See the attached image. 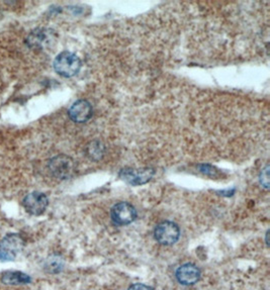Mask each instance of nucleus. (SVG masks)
<instances>
[{
  "instance_id": "obj_1",
  "label": "nucleus",
  "mask_w": 270,
  "mask_h": 290,
  "mask_svg": "<svg viewBox=\"0 0 270 290\" xmlns=\"http://www.w3.org/2000/svg\"><path fill=\"white\" fill-rule=\"evenodd\" d=\"M82 66L80 58L74 53L65 51L60 53L53 63L54 70L61 76L71 78L78 74Z\"/></svg>"
},
{
  "instance_id": "obj_2",
  "label": "nucleus",
  "mask_w": 270,
  "mask_h": 290,
  "mask_svg": "<svg viewBox=\"0 0 270 290\" xmlns=\"http://www.w3.org/2000/svg\"><path fill=\"white\" fill-rule=\"evenodd\" d=\"M154 175L155 170L152 168H124L118 173V176L122 181L133 186H139L148 183Z\"/></svg>"
},
{
  "instance_id": "obj_3",
  "label": "nucleus",
  "mask_w": 270,
  "mask_h": 290,
  "mask_svg": "<svg viewBox=\"0 0 270 290\" xmlns=\"http://www.w3.org/2000/svg\"><path fill=\"white\" fill-rule=\"evenodd\" d=\"M75 168L74 160L67 155H58L49 161V170L59 179L70 178Z\"/></svg>"
},
{
  "instance_id": "obj_4",
  "label": "nucleus",
  "mask_w": 270,
  "mask_h": 290,
  "mask_svg": "<svg viewBox=\"0 0 270 290\" xmlns=\"http://www.w3.org/2000/svg\"><path fill=\"white\" fill-rule=\"evenodd\" d=\"M110 218L115 225L127 226L137 219V210L131 203L121 201L112 206Z\"/></svg>"
},
{
  "instance_id": "obj_5",
  "label": "nucleus",
  "mask_w": 270,
  "mask_h": 290,
  "mask_svg": "<svg viewBox=\"0 0 270 290\" xmlns=\"http://www.w3.org/2000/svg\"><path fill=\"white\" fill-rule=\"evenodd\" d=\"M22 239L17 234H9L0 241V261L13 260L21 251Z\"/></svg>"
},
{
  "instance_id": "obj_6",
  "label": "nucleus",
  "mask_w": 270,
  "mask_h": 290,
  "mask_svg": "<svg viewBox=\"0 0 270 290\" xmlns=\"http://www.w3.org/2000/svg\"><path fill=\"white\" fill-rule=\"evenodd\" d=\"M180 237L179 227L172 222H163L154 231V238L164 246H170L178 241Z\"/></svg>"
},
{
  "instance_id": "obj_7",
  "label": "nucleus",
  "mask_w": 270,
  "mask_h": 290,
  "mask_svg": "<svg viewBox=\"0 0 270 290\" xmlns=\"http://www.w3.org/2000/svg\"><path fill=\"white\" fill-rule=\"evenodd\" d=\"M23 207L24 209L32 215H41L43 214L48 205L49 199L47 195L39 191H34L28 194L23 199Z\"/></svg>"
},
{
  "instance_id": "obj_8",
  "label": "nucleus",
  "mask_w": 270,
  "mask_h": 290,
  "mask_svg": "<svg viewBox=\"0 0 270 290\" xmlns=\"http://www.w3.org/2000/svg\"><path fill=\"white\" fill-rule=\"evenodd\" d=\"M56 40L54 32L48 29H36L34 30L27 39V44L30 48L43 49L49 48Z\"/></svg>"
},
{
  "instance_id": "obj_9",
  "label": "nucleus",
  "mask_w": 270,
  "mask_h": 290,
  "mask_svg": "<svg viewBox=\"0 0 270 290\" xmlns=\"http://www.w3.org/2000/svg\"><path fill=\"white\" fill-rule=\"evenodd\" d=\"M92 106L85 99H79L75 101L68 110L69 117L77 124L86 123L92 116Z\"/></svg>"
},
{
  "instance_id": "obj_10",
  "label": "nucleus",
  "mask_w": 270,
  "mask_h": 290,
  "mask_svg": "<svg viewBox=\"0 0 270 290\" xmlns=\"http://www.w3.org/2000/svg\"><path fill=\"white\" fill-rule=\"evenodd\" d=\"M176 279L180 284L193 285L201 279V270L195 265L183 264L176 270Z\"/></svg>"
},
{
  "instance_id": "obj_11",
  "label": "nucleus",
  "mask_w": 270,
  "mask_h": 290,
  "mask_svg": "<svg viewBox=\"0 0 270 290\" xmlns=\"http://www.w3.org/2000/svg\"><path fill=\"white\" fill-rule=\"evenodd\" d=\"M2 281L6 284L11 285H18V284H26L31 282V277L22 272L18 271H9L3 273L1 277Z\"/></svg>"
},
{
  "instance_id": "obj_12",
  "label": "nucleus",
  "mask_w": 270,
  "mask_h": 290,
  "mask_svg": "<svg viewBox=\"0 0 270 290\" xmlns=\"http://www.w3.org/2000/svg\"><path fill=\"white\" fill-rule=\"evenodd\" d=\"M86 156L92 161H100L106 154V147L100 141H92L85 148Z\"/></svg>"
},
{
  "instance_id": "obj_13",
  "label": "nucleus",
  "mask_w": 270,
  "mask_h": 290,
  "mask_svg": "<svg viewBox=\"0 0 270 290\" xmlns=\"http://www.w3.org/2000/svg\"><path fill=\"white\" fill-rule=\"evenodd\" d=\"M269 165H266L259 175V183L265 189L269 188Z\"/></svg>"
},
{
  "instance_id": "obj_14",
  "label": "nucleus",
  "mask_w": 270,
  "mask_h": 290,
  "mask_svg": "<svg viewBox=\"0 0 270 290\" xmlns=\"http://www.w3.org/2000/svg\"><path fill=\"white\" fill-rule=\"evenodd\" d=\"M62 265L63 264L61 263V259L53 258V259H50L48 267H49L50 271H52V272H59L62 268Z\"/></svg>"
},
{
  "instance_id": "obj_15",
  "label": "nucleus",
  "mask_w": 270,
  "mask_h": 290,
  "mask_svg": "<svg viewBox=\"0 0 270 290\" xmlns=\"http://www.w3.org/2000/svg\"><path fill=\"white\" fill-rule=\"evenodd\" d=\"M200 170H201L204 174L209 175V176L215 175V172L216 171L215 168H213V167L210 166V165H202V166L200 167Z\"/></svg>"
},
{
  "instance_id": "obj_16",
  "label": "nucleus",
  "mask_w": 270,
  "mask_h": 290,
  "mask_svg": "<svg viewBox=\"0 0 270 290\" xmlns=\"http://www.w3.org/2000/svg\"><path fill=\"white\" fill-rule=\"evenodd\" d=\"M128 290H153V288L145 285V284H142V283H136V284H133L129 287Z\"/></svg>"
}]
</instances>
